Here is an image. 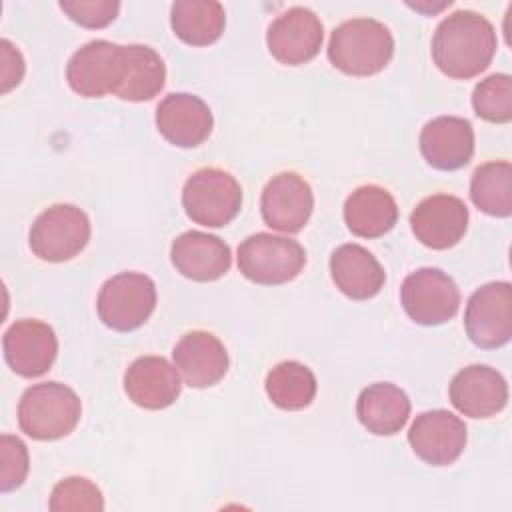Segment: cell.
Here are the masks:
<instances>
[{"instance_id": "9", "label": "cell", "mask_w": 512, "mask_h": 512, "mask_svg": "<svg viewBox=\"0 0 512 512\" xmlns=\"http://www.w3.org/2000/svg\"><path fill=\"white\" fill-rule=\"evenodd\" d=\"M468 338L478 348H500L512 336V286L488 282L474 290L464 312Z\"/></svg>"}, {"instance_id": "31", "label": "cell", "mask_w": 512, "mask_h": 512, "mask_svg": "<svg viewBox=\"0 0 512 512\" xmlns=\"http://www.w3.org/2000/svg\"><path fill=\"white\" fill-rule=\"evenodd\" d=\"M28 450L26 444L12 434L0 438V492H10L26 480Z\"/></svg>"}, {"instance_id": "28", "label": "cell", "mask_w": 512, "mask_h": 512, "mask_svg": "<svg viewBox=\"0 0 512 512\" xmlns=\"http://www.w3.org/2000/svg\"><path fill=\"white\" fill-rule=\"evenodd\" d=\"M266 394L282 410H302L316 396V376L308 366L296 360L276 364L266 376Z\"/></svg>"}, {"instance_id": "8", "label": "cell", "mask_w": 512, "mask_h": 512, "mask_svg": "<svg viewBox=\"0 0 512 512\" xmlns=\"http://www.w3.org/2000/svg\"><path fill=\"white\" fill-rule=\"evenodd\" d=\"M404 312L422 326H438L456 316L460 290L440 268H420L408 274L400 288Z\"/></svg>"}, {"instance_id": "20", "label": "cell", "mask_w": 512, "mask_h": 512, "mask_svg": "<svg viewBox=\"0 0 512 512\" xmlns=\"http://www.w3.org/2000/svg\"><path fill=\"white\" fill-rule=\"evenodd\" d=\"M180 372L162 356H140L124 374V392L146 410H162L180 396Z\"/></svg>"}, {"instance_id": "30", "label": "cell", "mask_w": 512, "mask_h": 512, "mask_svg": "<svg viewBox=\"0 0 512 512\" xmlns=\"http://www.w3.org/2000/svg\"><path fill=\"white\" fill-rule=\"evenodd\" d=\"M48 508L52 512L104 510V496L92 480L84 476H68L52 488Z\"/></svg>"}, {"instance_id": "15", "label": "cell", "mask_w": 512, "mask_h": 512, "mask_svg": "<svg viewBox=\"0 0 512 512\" xmlns=\"http://www.w3.org/2000/svg\"><path fill=\"white\" fill-rule=\"evenodd\" d=\"M410 228L424 246L448 250L456 246L468 228V208L452 194L424 198L410 214Z\"/></svg>"}, {"instance_id": "26", "label": "cell", "mask_w": 512, "mask_h": 512, "mask_svg": "<svg viewBox=\"0 0 512 512\" xmlns=\"http://www.w3.org/2000/svg\"><path fill=\"white\" fill-rule=\"evenodd\" d=\"M170 26L184 44L208 46L222 36L226 12L216 0H176L170 8Z\"/></svg>"}, {"instance_id": "12", "label": "cell", "mask_w": 512, "mask_h": 512, "mask_svg": "<svg viewBox=\"0 0 512 512\" xmlns=\"http://www.w3.org/2000/svg\"><path fill=\"white\" fill-rule=\"evenodd\" d=\"M122 74V46L110 40H92L78 48L66 66L70 88L84 98L114 94Z\"/></svg>"}, {"instance_id": "3", "label": "cell", "mask_w": 512, "mask_h": 512, "mask_svg": "<svg viewBox=\"0 0 512 512\" xmlns=\"http://www.w3.org/2000/svg\"><path fill=\"white\" fill-rule=\"evenodd\" d=\"M82 414L78 394L60 382H40L24 390L18 402V426L34 440L68 436Z\"/></svg>"}, {"instance_id": "17", "label": "cell", "mask_w": 512, "mask_h": 512, "mask_svg": "<svg viewBox=\"0 0 512 512\" xmlns=\"http://www.w3.org/2000/svg\"><path fill=\"white\" fill-rule=\"evenodd\" d=\"M214 126L208 104L186 92H172L156 108L158 132L178 148H194L202 144Z\"/></svg>"}, {"instance_id": "22", "label": "cell", "mask_w": 512, "mask_h": 512, "mask_svg": "<svg viewBox=\"0 0 512 512\" xmlns=\"http://www.w3.org/2000/svg\"><path fill=\"white\" fill-rule=\"evenodd\" d=\"M330 274L336 288L352 300L376 296L386 282L382 264L360 244L338 246L330 256Z\"/></svg>"}, {"instance_id": "29", "label": "cell", "mask_w": 512, "mask_h": 512, "mask_svg": "<svg viewBox=\"0 0 512 512\" xmlns=\"http://www.w3.org/2000/svg\"><path fill=\"white\" fill-rule=\"evenodd\" d=\"M476 116L486 122L506 124L512 120V78L508 74H492L480 80L472 92Z\"/></svg>"}, {"instance_id": "18", "label": "cell", "mask_w": 512, "mask_h": 512, "mask_svg": "<svg viewBox=\"0 0 512 512\" xmlns=\"http://www.w3.org/2000/svg\"><path fill=\"white\" fill-rule=\"evenodd\" d=\"M170 260L176 272L194 282H212L222 278L232 264L230 246L208 232L188 230L176 236L170 248Z\"/></svg>"}, {"instance_id": "16", "label": "cell", "mask_w": 512, "mask_h": 512, "mask_svg": "<svg viewBox=\"0 0 512 512\" xmlns=\"http://www.w3.org/2000/svg\"><path fill=\"white\" fill-rule=\"evenodd\" d=\"M452 406L470 418H490L508 402L504 376L490 366L472 364L456 372L448 388Z\"/></svg>"}, {"instance_id": "1", "label": "cell", "mask_w": 512, "mask_h": 512, "mask_svg": "<svg viewBox=\"0 0 512 512\" xmlns=\"http://www.w3.org/2000/svg\"><path fill=\"white\" fill-rule=\"evenodd\" d=\"M496 46L494 26L482 14L456 10L434 32L432 60L448 78L468 80L490 66Z\"/></svg>"}, {"instance_id": "19", "label": "cell", "mask_w": 512, "mask_h": 512, "mask_svg": "<svg viewBox=\"0 0 512 512\" xmlns=\"http://www.w3.org/2000/svg\"><path fill=\"white\" fill-rule=\"evenodd\" d=\"M174 366L190 388H210L228 372L224 344L206 330L186 332L172 350Z\"/></svg>"}, {"instance_id": "5", "label": "cell", "mask_w": 512, "mask_h": 512, "mask_svg": "<svg viewBox=\"0 0 512 512\" xmlns=\"http://www.w3.org/2000/svg\"><path fill=\"white\" fill-rule=\"evenodd\" d=\"M304 264V248L286 236L256 232L238 246V270L256 284H286L302 272Z\"/></svg>"}, {"instance_id": "11", "label": "cell", "mask_w": 512, "mask_h": 512, "mask_svg": "<svg viewBox=\"0 0 512 512\" xmlns=\"http://www.w3.org/2000/svg\"><path fill=\"white\" fill-rule=\"evenodd\" d=\"M312 210V188L296 172H280L272 176L262 190L260 212L264 224L272 230L296 234L306 226Z\"/></svg>"}, {"instance_id": "21", "label": "cell", "mask_w": 512, "mask_h": 512, "mask_svg": "<svg viewBox=\"0 0 512 512\" xmlns=\"http://www.w3.org/2000/svg\"><path fill=\"white\" fill-rule=\"evenodd\" d=\"M420 152L436 170H458L474 154V130L466 118L438 116L420 132Z\"/></svg>"}, {"instance_id": "23", "label": "cell", "mask_w": 512, "mask_h": 512, "mask_svg": "<svg viewBox=\"0 0 512 512\" xmlns=\"http://www.w3.org/2000/svg\"><path fill=\"white\" fill-rule=\"evenodd\" d=\"M344 222L354 236L380 238L398 222L396 200L386 188L364 184L346 198Z\"/></svg>"}, {"instance_id": "27", "label": "cell", "mask_w": 512, "mask_h": 512, "mask_svg": "<svg viewBox=\"0 0 512 512\" xmlns=\"http://www.w3.org/2000/svg\"><path fill=\"white\" fill-rule=\"evenodd\" d=\"M470 198L484 214L508 218L512 214V164L492 160L478 166L470 180Z\"/></svg>"}, {"instance_id": "32", "label": "cell", "mask_w": 512, "mask_h": 512, "mask_svg": "<svg viewBox=\"0 0 512 512\" xmlns=\"http://www.w3.org/2000/svg\"><path fill=\"white\" fill-rule=\"evenodd\" d=\"M62 12L84 28H104L112 24L120 12L116 0H66L60 2Z\"/></svg>"}, {"instance_id": "13", "label": "cell", "mask_w": 512, "mask_h": 512, "mask_svg": "<svg viewBox=\"0 0 512 512\" xmlns=\"http://www.w3.org/2000/svg\"><path fill=\"white\" fill-rule=\"evenodd\" d=\"M466 424L448 410H428L416 416L408 430L414 454L432 466H448L466 448Z\"/></svg>"}, {"instance_id": "7", "label": "cell", "mask_w": 512, "mask_h": 512, "mask_svg": "<svg viewBox=\"0 0 512 512\" xmlns=\"http://www.w3.org/2000/svg\"><path fill=\"white\" fill-rule=\"evenodd\" d=\"M90 240V220L74 204H54L32 224L30 250L46 262H64L78 256Z\"/></svg>"}, {"instance_id": "4", "label": "cell", "mask_w": 512, "mask_h": 512, "mask_svg": "<svg viewBox=\"0 0 512 512\" xmlns=\"http://www.w3.org/2000/svg\"><path fill=\"white\" fill-rule=\"evenodd\" d=\"M182 206L188 218L208 228L230 224L242 208L238 180L222 168H200L182 188Z\"/></svg>"}, {"instance_id": "25", "label": "cell", "mask_w": 512, "mask_h": 512, "mask_svg": "<svg viewBox=\"0 0 512 512\" xmlns=\"http://www.w3.org/2000/svg\"><path fill=\"white\" fill-rule=\"evenodd\" d=\"M166 66L160 54L144 44L122 46V74L114 94L126 102H146L160 94Z\"/></svg>"}, {"instance_id": "24", "label": "cell", "mask_w": 512, "mask_h": 512, "mask_svg": "<svg viewBox=\"0 0 512 512\" xmlns=\"http://www.w3.org/2000/svg\"><path fill=\"white\" fill-rule=\"evenodd\" d=\"M356 416L368 432L376 436H392L408 422L410 398L396 384L376 382L360 392L356 400Z\"/></svg>"}, {"instance_id": "10", "label": "cell", "mask_w": 512, "mask_h": 512, "mask_svg": "<svg viewBox=\"0 0 512 512\" xmlns=\"http://www.w3.org/2000/svg\"><path fill=\"white\" fill-rule=\"evenodd\" d=\"M324 28L320 18L304 6H292L272 20L266 32L270 54L286 66L310 62L322 48Z\"/></svg>"}, {"instance_id": "14", "label": "cell", "mask_w": 512, "mask_h": 512, "mask_svg": "<svg viewBox=\"0 0 512 512\" xmlns=\"http://www.w3.org/2000/svg\"><path fill=\"white\" fill-rule=\"evenodd\" d=\"M6 364L22 378L46 374L58 354V338L46 322L16 320L2 338Z\"/></svg>"}, {"instance_id": "6", "label": "cell", "mask_w": 512, "mask_h": 512, "mask_svg": "<svg viewBox=\"0 0 512 512\" xmlns=\"http://www.w3.org/2000/svg\"><path fill=\"white\" fill-rule=\"evenodd\" d=\"M156 308V284L140 272H120L108 278L98 294L100 320L118 332L140 328Z\"/></svg>"}, {"instance_id": "2", "label": "cell", "mask_w": 512, "mask_h": 512, "mask_svg": "<svg viewBox=\"0 0 512 512\" xmlns=\"http://www.w3.org/2000/svg\"><path fill=\"white\" fill-rule=\"evenodd\" d=\"M392 54V32L374 18L346 20L330 34L328 60L348 76L378 74L386 68Z\"/></svg>"}, {"instance_id": "33", "label": "cell", "mask_w": 512, "mask_h": 512, "mask_svg": "<svg viewBox=\"0 0 512 512\" xmlns=\"http://www.w3.org/2000/svg\"><path fill=\"white\" fill-rule=\"evenodd\" d=\"M0 54H2V94H6L14 86H18L22 80L24 58L20 50L6 38L0 42Z\"/></svg>"}]
</instances>
